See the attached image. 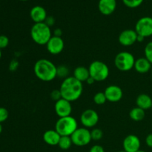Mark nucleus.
Returning <instances> with one entry per match:
<instances>
[{
	"label": "nucleus",
	"mask_w": 152,
	"mask_h": 152,
	"mask_svg": "<svg viewBox=\"0 0 152 152\" xmlns=\"http://www.w3.org/2000/svg\"><path fill=\"white\" fill-rule=\"evenodd\" d=\"M118 152H126V151H125L124 150H123V151H118Z\"/></svg>",
	"instance_id": "obj_41"
},
{
	"label": "nucleus",
	"mask_w": 152,
	"mask_h": 152,
	"mask_svg": "<svg viewBox=\"0 0 152 152\" xmlns=\"http://www.w3.org/2000/svg\"><path fill=\"white\" fill-rule=\"evenodd\" d=\"M31 37L33 41L39 45H46L52 37V31L45 22L34 23L31 29Z\"/></svg>",
	"instance_id": "obj_3"
},
{
	"label": "nucleus",
	"mask_w": 152,
	"mask_h": 152,
	"mask_svg": "<svg viewBox=\"0 0 152 152\" xmlns=\"http://www.w3.org/2000/svg\"><path fill=\"white\" fill-rule=\"evenodd\" d=\"M50 99H51L52 100L55 101V102L59 100V99L62 98V94H61V92L60 91H59V89H55V90L52 91L51 93H50Z\"/></svg>",
	"instance_id": "obj_28"
},
{
	"label": "nucleus",
	"mask_w": 152,
	"mask_h": 152,
	"mask_svg": "<svg viewBox=\"0 0 152 152\" xmlns=\"http://www.w3.org/2000/svg\"><path fill=\"white\" fill-rule=\"evenodd\" d=\"M45 23L47 24V25H48L49 27H50V26H52V25H54L55 19L53 17V16H48V17L46 18L45 21Z\"/></svg>",
	"instance_id": "obj_33"
},
{
	"label": "nucleus",
	"mask_w": 152,
	"mask_h": 152,
	"mask_svg": "<svg viewBox=\"0 0 152 152\" xmlns=\"http://www.w3.org/2000/svg\"><path fill=\"white\" fill-rule=\"evenodd\" d=\"M30 16L34 23L45 22L48 17L47 11L43 7L40 5H36L31 8L30 11Z\"/></svg>",
	"instance_id": "obj_16"
},
{
	"label": "nucleus",
	"mask_w": 152,
	"mask_h": 152,
	"mask_svg": "<svg viewBox=\"0 0 152 152\" xmlns=\"http://www.w3.org/2000/svg\"><path fill=\"white\" fill-rule=\"evenodd\" d=\"M93 100L95 104H96L98 105H103V104H105L106 102L107 99L104 92H97L94 96Z\"/></svg>",
	"instance_id": "obj_23"
},
{
	"label": "nucleus",
	"mask_w": 152,
	"mask_h": 152,
	"mask_svg": "<svg viewBox=\"0 0 152 152\" xmlns=\"http://www.w3.org/2000/svg\"><path fill=\"white\" fill-rule=\"evenodd\" d=\"M59 91L63 99L71 102H74L80 99L83 94V83L77 80L73 76L68 77L62 81Z\"/></svg>",
	"instance_id": "obj_1"
},
{
	"label": "nucleus",
	"mask_w": 152,
	"mask_h": 152,
	"mask_svg": "<svg viewBox=\"0 0 152 152\" xmlns=\"http://www.w3.org/2000/svg\"><path fill=\"white\" fill-rule=\"evenodd\" d=\"M107 101L110 102H117L122 99L123 96V91L121 88L116 85L108 86L104 91Z\"/></svg>",
	"instance_id": "obj_13"
},
{
	"label": "nucleus",
	"mask_w": 152,
	"mask_h": 152,
	"mask_svg": "<svg viewBox=\"0 0 152 152\" xmlns=\"http://www.w3.org/2000/svg\"><path fill=\"white\" fill-rule=\"evenodd\" d=\"M91 136L92 140H100L102 138V137H103V132L99 129H94L91 132Z\"/></svg>",
	"instance_id": "obj_26"
},
{
	"label": "nucleus",
	"mask_w": 152,
	"mask_h": 152,
	"mask_svg": "<svg viewBox=\"0 0 152 152\" xmlns=\"http://www.w3.org/2000/svg\"><path fill=\"white\" fill-rule=\"evenodd\" d=\"M151 77H152V68H151Z\"/></svg>",
	"instance_id": "obj_43"
},
{
	"label": "nucleus",
	"mask_w": 152,
	"mask_h": 152,
	"mask_svg": "<svg viewBox=\"0 0 152 152\" xmlns=\"http://www.w3.org/2000/svg\"><path fill=\"white\" fill-rule=\"evenodd\" d=\"M73 77L81 83L87 81L88 79L90 77L88 68L84 66H78L74 69L73 73Z\"/></svg>",
	"instance_id": "obj_20"
},
{
	"label": "nucleus",
	"mask_w": 152,
	"mask_h": 152,
	"mask_svg": "<svg viewBox=\"0 0 152 152\" xmlns=\"http://www.w3.org/2000/svg\"><path fill=\"white\" fill-rule=\"evenodd\" d=\"M20 1H28V0H20Z\"/></svg>",
	"instance_id": "obj_42"
},
{
	"label": "nucleus",
	"mask_w": 152,
	"mask_h": 152,
	"mask_svg": "<svg viewBox=\"0 0 152 152\" xmlns=\"http://www.w3.org/2000/svg\"><path fill=\"white\" fill-rule=\"evenodd\" d=\"M62 35V31L60 29V28H56L53 31V35L55 37H61Z\"/></svg>",
	"instance_id": "obj_35"
},
{
	"label": "nucleus",
	"mask_w": 152,
	"mask_h": 152,
	"mask_svg": "<svg viewBox=\"0 0 152 152\" xmlns=\"http://www.w3.org/2000/svg\"><path fill=\"white\" fill-rule=\"evenodd\" d=\"M1 57V49H0V59Z\"/></svg>",
	"instance_id": "obj_40"
},
{
	"label": "nucleus",
	"mask_w": 152,
	"mask_h": 152,
	"mask_svg": "<svg viewBox=\"0 0 152 152\" xmlns=\"http://www.w3.org/2000/svg\"><path fill=\"white\" fill-rule=\"evenodd\" d=\"M99 114L94 109H86L80 116V122L85 128L91 129L97 125L99 122Z\"/></svg>",
	"instance_id": "obj_9"
},
{
	"label": "nucleus",
	"mask_w": 152,
	"mask_h": 152,
	"mask_svg": "<svg viewBox=\"0 0 152 152\" xmlns=\"http://www.w3.org/2000/svg\"><path fill=\"white\" fill-rule=\"evenodd\" d=\"M54 110L56 115L59 117H65L71 116V112H72L71 102L62 98L59 100L55 102Z\"/></svg>",
	"instance_id": "obj_11"
},
{
	"label": "nucleus",
	"mask_w": 152,
	"mask_h": 152,
	"mask_svg": "<svg viewBox=\"0 0 152 152\" xmlns=\"http://www.w3.org/2000/svg\"><path fill=\"white\" fill-rule=\"evenodd\" d=\"M135 31L137 35L147 38L152 36V17L143 16L138 19L135 25Z\"/></svg>",
	"instance_id": "obj_8"
},
{
	"label": "nucleus",
	"mask_w": 152,
	"mask_h": 152,
	"mask_svg": "<svg viewBox=\"0 0 152 152\" xmlns=\"http://www.w3.org/2000/svg\"><path fill=\"white\" fill-rule=\"evenodd\" d=\"M69 73V69L65 65H62L57 67V77H59V78H63L65 80L67 77H70Z\"/></svg>",
	"instance_id": "obj_24"
},
{
	"label": "nucleus",
	"mask_w": 152,
	"mask_h": 152,
	"mask_svg": "<svg viewBox=\"0 0 152 152\" xmlns=\"http://www.w3.org/2000/svg\"><path fill=\"white\" fill-rule=\"evenodd\" d=\"M145 144L149 148H152V133L147 135L145 137Z\"/></svg>",
	"instance_id": "obj_34"
},
{
	"label": "nucleus",
	"mask_w": 152,
	"mask_h": 152,
	"mask_svg": "<svg viewBox=\"0 0 152 152\" xmlns=\"http://www.w3.org/2000/svg\"><path fill=\"white\" fill-rule=\"evenodd\" d=\"M117 8L116 0H99L98 2L99 11L104 16H109L115 11Z\"/></svg>",
	"instance_id": "obj_15"
},
{
	"label": "nucleus",
	"mask_w": 152,
	"mask_h": 152,
	"mask_svg": "<svg viewBox=\"0 0 152 152\" xmlns=\"http://www.w3.org/2000/svg\"><path fill=\"white\" fill-rule=\"evenodd\" d=\"M86 83H87L88 85H92V84H94V83H95V80H94V79L92 78V77H89V78L87 80V81H86Z\"/></svg>",
	"instance_id": "obj_36"
},
{
	"label": "nucleus",
	"mask_w": 152,
	"mask_h": 152,
	"mask_svg": "<svg viewBox=\"0 0 152 152\" xmlns=\"http://www.w3.org/2000/svg\"><path fill=\"white\" fill-rule=\"evenodd\" d=\"M1 132H2V126H1V124L0 123V134L1 133Z\"/></svg>",
	"instance_id": "obj_38"
},
{
	"label": "nucleus",
	"mask_w": 152,
	"mask_h": 152,
	"mask_svg": "<svg viewBox=\"0 0 152 152\" xmlns=\"http://www.w3.org/2000/svg\"><path fill=\"white\" fill-rule=\"evenodd\" d=\"M19 67V62L18 61H16V59H13L10 62V66H9V68H10V71H15Z\"/></svg>",
	"instance_id": "obj_32"
},
{
	"label": "nucleus",
	"mask_w": 152,
	"mask_h": 152,
	"mask_svg": "<svg viewBox=\"0 0 152 152\" xmlns=\"http://www.w3.org/2000/svg\"><path fill=\"white\" fill-rule=\"evenodd\" d=\"M78 129V123L76 119L71 116L59 117L55 124V130L60 136L71 137Z\"/></svg>",
	"instance_id": "obj_4"
},
{
	"label": "nucleus",
	"mask_w": 152,
	"mask_h": 152,
	"mask_svg": "<svg viewBox=\"0 0 152 152\" xmlns=\"http://www.w3.org/2000/svg\"><path fill=\"white\" fill-rule=\"evenodd\" d=\"M137 34L135 30L126 29L122 31L118 37V41L121 45L128 47L137 42Z\"/></svg>",
	"instance_id": "obj_12"
},
{
	"label": "nucleus",
	"mask_w": 152,
	"mask_h": 152,
	"mask_svg": "<svg viewBox=\"0 0 152 152\" xmlns=\"http://www.w3.org/2000/svg\"><path fill=\"white\" fill-rule=\"evenodd\" d=\"M134 68L137 72L140 73V74H146V73L151 71L152 64L145 56L144 57H140L135 61Z\"/></svg>",
	"instance_id": "obj_17"
},
{
	"label": "nucleus",
	"mask_w": 152,
	"mask_h": 152,
	"mask_svg": "<svg viewBox=\"0 0 152 152\" xmlns=\"http://www.w3.org/2000/svg\"><path fill=\"white\" fill-rule=\"evenodd\" d=\"M136 59L134 55L129 51H121L114 58L115 67L120 71L127 72L134 67Z\"/></svg>",
	"instance_id": "obj_5"
},
{
	"label": "nucleus",
	"mask_w": 152,
	"mask_h": 152,
	"mask_svg": "<svg viewBox=\"0 0 152 152\" xmlns=\"http://www.w3.org/2000/svg\"><path fill=\"white\" fill-rule=\"evenodd\" d=\"M140 138L134 134H129L125 137L123 142V149L126 152H136L140 148Z\"/></svg>",
	"instance_id": "obj_14"
},
{
	"label": "nucleus",
	"mask_w": 152,
	"mask_h": 152,
	"mask_svg": "<svg viewBox=\"0 0 152 152\" xmlns=\"http://www.w3.org/2000/svg\"><path fill=\"white\" fill-rule=\"evenodd\" d=\"M89 152H105L103 147L99 145H94L91 148Z\"/></svg>",
	"instance_id": "obj_31"
},
{
	"label": "nucleus",
	"mask_w": 152,
	"mask_h": 152,
	"mask_svg": "<svg viewBox=\"0 0 152 152\" xmlns=\"http://www.w3.org/2000/svg\"><path fill=\"white\" fill-rule=\"evenodd\" d=\"M9 116L8 111L5 108L0 107V123H3L7 120Z\"/></svg>",
	"instance_id": "obj_29"
},
{
	"label": "nucleus",
	"mask_w": 152,
	"mask_h": 152,
	"mask_svg": "<svg viewBox=\"0 0 152 152\" xmlns=\"http://www.w3.org/2000/svg\"><path fill=\"white\" fill-rule=\"evenodd\" d=\"M137 106L143 110H148L152 108V98L146 94H140L136 99Z\"/></svg>",
	"instance_id": "obj_19"
},
{
	"label": "nucleus",
	"mask_w": 152,
	"mask_h": 152,
	"mask_svg": "<svg viewBox=\"0 0 152 152\" xmlns=\"http://www.w3.org/2000/svg\"><path fill=\"white\" fill-rule=\"evenodd\" d=\"M136 152H146V151H142V150H140V149L139 151H136Z\"/></svg>",
	"instance_id": "obj_39"
},
{
	"label": "nucleus",
	"mask_w": 152,
	"mask_h": 152,
	"mask_svg": "<svg viewBox=\"0 0 152 152\" xmlns=\"http://www.w3.org/2000/svg\"><path fill=\"white\" fill-rule=\"evenodd\" d=\"M74 145L77 146H86L92 140L91 132L87 128H78L71 136Z\"/></svg>",
	"instance_id": "obj_7"
},
{
	"label": "nucleus",
	"mask_w": 152,
	"mask_h": 152,
	"mask_svg": "<svg viewBox=\"0 0 152 152\" xmlns=\"http://www.w3.org/2000/svg\"><path fill=\"white\" fill-rule=\"evenodd\" d=\"M65 48V42L62 37L52 36L51 38L46 44L48 51L52 55H58L62 52Z\"/></svg>",
	"instance_id": "obj_10"
},
{
	"label": "nucleus",
	"mask_w": 152,
	"mask_h": 152,
	"mask_svg": "<svg viewBox=\"0 0 152 152\" xmlns=\"http://www.w3.org/2000/svg\"><path fill=\"white\" fill-rule=\"evenodd\" d=\"M61 136L56 130L46 131L43 134V140L49 145H58Z\"/></svg>",
	"instance_id": "obj_18"
},
{
	"label": "nucleus",
	"mask_w": 152,
	"mask_h": 152,
	"mask_svg": "<svg viewBox=\"0 0 152 152\" xmlns=\"http://www.w3.org/2000/svg\"><path fill=\"white\" fill-rule=\"evenodd\" d=\"M36 77L43 82H50L57 77V67L47 59H40L34 66Z\"/></svg>",
	"instance_id": "obj_2"
},
{
	"label": "nucleus",
	"mask_w": 152,
	"mask_h": 152,
	"mask_svg": "<svg viewBox=\"0 0 152 152\" xmlns=\"http://www.w3.org/2000/svg\"><path fill=\"white\" fill-rule=\"evenodd\" d=\"M145 37H142V36H140V35H137V42H142L144 41V39H145Z\"/></svg>",
	"instance_id": "obj_37"
},
{
	"label": "nucleus",
	"mask_w": 152,
	"mask_h": 152,
	"mask_svg": "<svg viewBox=\"0 0 152 152\" xmlns=\"http://www.w3.org/2000/svg\"><path fill=\"white\" fill-rule=\"evenodd\" d=\"M90 77L95 82H102L106 80L109 76V68L105 62L96 60L92 62L89 65Z\"/></svg>",
	"instance_id": "obj_6"
},
{
	"label": "nucleus",
	"mask_w": 152,
	"mask_h": 152,
	"mask_svg": "<svg viewBox=\"0 0 152 152\" xmlns=\"http://www.w3.org/2000/svg\"><path fill=\"white\" fill-rule=\"evenodd\" d=\"M144 53L145 57L152 64V41L146 44L144 49Z\"/></svg>",
	"instance_id": "obj_27"
},
{
	"label": "nucleus",
	"mask_w": 152,
	"mask_h": 152,
	"mask_svg": "<svg viewBox=\"0 0 152 152\" xmlns=\"http://www.w3.org/2000/svg\"><path fill=\"white\" fill-rule=\"evenodd\" d=\"M123 4L129 8H136L142 4L144 0H122Z\"/></svg>",
	"instance_id": "obj_25"
},
{
	"label": "nucleus",
	"mask_w": 152,
	"mask_h": 152,
	"mask_svg": "<svg viewBox=\"0 0 152 152\" xmlns=\"http://www.w3.org/2000/svg\"><path fill=\"white\" fill-rule=\"evenodd\" d=\"M73 145L72 140H71V137L69 136H61L59 142L58 143L59 148L62 150L69 149Z\"/></svg>",
	"instance_id": "obj_22"
},
{
	"label": "nucleus",
	"mask_w": 152,
	"mask_h": 152,
	"mask_svg": "<svg viewBox=\"0 0 152 152\" xmlns=\"http://www.w3.org/2000/svg\"><path fill=\"white\" fill-rule=\"evenodd\" d=\"M129 117L132 120L135 122H140L144 120L145 117V110L139 108V107H135L132 108L129 112Z\"/></svg>",
	"instance_id": "obj_21"
},
{
	"label": "nucleus",
	"mask_w": 152,
	"mask_h": 152,
	"mask_svg": "<svg viewBox=\"0 0 152 152\" xmlns=\"http://www.w3.org/2000/svg\"><path fill=\"white\" fill-rule=\"evenodd\" d=\"M9 45V39L5 35H0V49H4Z\"/></svg>",
	"instance_id": "obj_30"
}]
</instances>
